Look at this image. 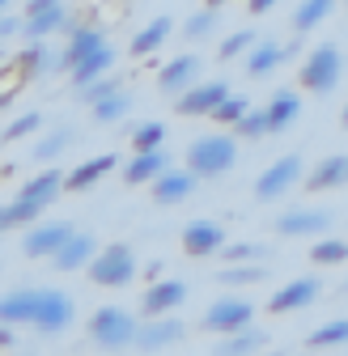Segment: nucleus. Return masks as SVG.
Wrapping results in <instances>:
<instances>
[{
  "label": "nucleus",
  "mask_w": 348,
  "mask_h": 356,
  "mask_svg": "<svg viewBox=\"0 0 348 356\" xmlns=\"http://www.w3.org/2000/svg\"><path fill=\"white\" fill-rule=\"evenodd\" d=\"M77 301L60 289H13L0 297V323L34 327L38 335H64L72 327Z\"/></svg>",
  "instance_id": "obj_1"
},
{
  "label": "nucleus",
  "mask_w": 348,
  "mask_h": 356,
  "mask_svg": "<svg viewBox=\"0 0 348 356\" xmlns=\"http://www.w3.org/2000/svg\"><path fill=\"white\" fill-rule=\"evenodd\" d=\"M238 161V140L226 136V131H216V136H200L187 145V170L196 178H221L230 174Z\"/></svg>",
  "instance_id": "obj_2"
},
{
  "label": "nucleus",
  "mask_w": 348,
  "mask_h": 356,
  "mask_svg": "<svg viewBox=\"0 0 348 356\" xmlns=\"http://www.w3.org/2000/svg\"><path fill=\"white\" fill-rule=\"evenodd\" d=\"M340 76H344V56H340V47H335V42H319V47H315L306 60H301L297 85L306 89V94L327 98L331 89L340 85Z\"/></svg>",
  "instance_id": "obj_3"
},
{
  "label": "nucleus",
  "mask_w": 348,
  "mask_h": 356,
  "mask_svg": "<svg viewBox=\"0 0 348 356\" xmlns=\"http://www.w3.org/2000/svg\"><path fill=\"white\" fill-rule=\"evenodd\" d=\"M90 284H102V289H123L136 280V254L127 242H111V246H98V254L90 259Z\"/></svg>",
  "instance_id": "obj_4"
},
{
  "label": "nucleus",
  "mask_w": 348,
  "mask_h": 356,
  "mask_svg": "<svg viewBox=\"0 0 348 356\" xmlns=\"http://www.w3.org/2000/svg\"><path fill=\"white\" fill-rule=\"evenodd\" d=\"M90 339L98 348H127L136 343V318L119 305H102L90 314Z\"/></svg>",
  "instance_id": "obj_5"
},
{
  "label": "nucleus",
  "mask_w": 348,
  "mask_h": 356,
  "mask_svg": "<svg viewBox=\"0 0 348 356\" xmlns=\"http://www.w3.org/2000/svg\"><path fill=\"white\" fill-rule=\"evenodd\" d=\"M297 183H301V157H297V153H289V157L272 161L264 174L255 178V200L276 204V200H280V195H289Z\"/></svg>",
  "instance_id": "obj_6"
},
{
  "label": "nucleus",
  "mask_w": 348,
  "mask_h": 356,
  "mask_svg": "<svg viewBox=\"0 0 348 356\" xmlns=\"http://www.w3.org/2000/svg\"><path fill=\"white\" fill-rule=\"evenodd\" d=\"M251 318H255V305H251V301H242V297H216V301L204 309L200 327L212 331V335H230V331L251 327Z\"/></svg>",
  "instance_id": "obj_7"
},
{
  "label": "nucleus",
  "mask_w": 348,
  "mask_h": 356,
  "mask_svg": "<svg viewBox=\"0 0 348 356\" xmlns=\"http://www.w3.org/2000/svg\"><path fill=\"white\" fill-rule=\"evenodd\" d=\"M72 238V225L68 220H34V225H26V238H22V254L26 259H52L64 242Z\"/></svg>",
  "instance_id": "obj_8"
},
{
  "label": "nucleus",
  "mask_w": 348,
  "mask_h": 356,
  "mask_svg": "<svg viewBox=\"0 0 348 356\" xmlns=\"http://www.w3.org/2000/svg\"><path fill=\"white\" fill-rule=\"evenodd\" d=\"M226 94H230L226 81H196L191 89H183V94L174 98V111L187 115V119H200V115H212L216 106H221Z\"/></svg>",
  "instance_id": "obj_9"
},
{
  "label": "nucleus",
  "mask_w": 348,
  "mask_h": 356,
  "mask_svg": "<svg viewBox=\"0 0 348 356\" xmlns=\"http://www.w3.org/2000/svg\"><path fill=\"white\" fill-rule=\"evenodd\" d=\"M319 293H323V280H319V276H297V280H289V284H280V289L272 293L268 309H272V314H293V309L315 305Z\"/></svg>",
  "instance_id": "obj_10"
},
{
  "label": "nucleus",
  "mask_w": 348,
  "mask_h": 356,
  "mask_svg": "<svg viewBox=\"0 0 348 356\" xmlns=\"http://www.w3.org/2000/svg\"><path fill=\"white\" fill-rule=\"evenodd\" d=\"M327 229H331V212H323V208H293V212L276 216L280 238H319Z\"/></svg>",
  "instance_id": "obj_11"
},
{
  "label": "nucleus",
  "mask_w": 348,
  "mask_h": 356,
  "mask_svg": "<svg viewBox=\"0 0 348 356\" xmlns=\"http://www.w3.org/2000/svg\"><path fill=\"white\" fill-rule=\"evenodd\" d=\"M183 335H187V327H183V318H174V314H157V318L136 323V348H145V352L170 348V343H179Z\"/></svg>",
  "instance_id": "obj_12"
},
{
  "label": "nucleus",
  "mask_w": 348,
  "mask_h": 356,
  "mask_svg": "<svg viewBox=\"0 0 348 356\" xmlns=\"http://www.w3.org/2000/svg\"><path fill=\"white\" fill-rule=\"evenodd\" d=\"M226 246V229H221V220H191V225L183 229V250L191 259H212V254H221Z\"/></svg>",
  "instance_id": "obj_13"
},
{
  "label": "nucleus",
  "mask_w": 348,
  "mask_h": 356,
  "mask_svg": "<svg viewBox=\"0 0 348 356\" xmlns=\"http://www.w3.org/2000/svg\"><path fill=\"white\" fill-rule=\"evenodd\" d=\"M187 301V280H153L141 297V314L157 318V314H174Z\"/></svg>",
  "instance_id": "obj_14"
},
{
  "label": "nucleus",
  "mask_w": 348,
  "mask_h": 356,
  "mask_svg": "<svg viewBox=\"0 0 348 356\" xmlns=\"http://www.w3.org/2000/svg\"><path fill=\"white\" fill-rule=\"evenodd\" d=\"M196 183H200V178L183 165V170H174V165H166L157 178H153V183H149V191H153V200L157 204H183L191 191H196Z\"/></svg>",
  "instance_id": "obj_15"
},
{
  "label": "nucleus",
  "mask_w": 348,
  "mask_h": 356,
  "mask_svg": "<svg viewBox=\"0 0 348 356\" xmlns=\"http://www.w3.org/2000/svg\"><path fill=\"white\" fill-rule=\"evenodd\" d=\"M68 22H72V13L64 9V0H56V5H47V9H26V17H22V38L60 34Z\"/></svg>",
  "instance_id": "obj_16"
},
{
  "label": "nucleus",
  "mask_w": 348,
  "mask_h": 356,
  "mask_svg": "<svg viewBox=\"0 0 348 356\" xmlns=\"http://www.w3.org/2000/svg\"><path fill=\"white\" fill-rule=\"evenodd\" d=\"M196 76H200V60H196V56H174V60L157 72V89H161L166 98H179L183 89L196 85Z\"/></svg>",
  "instance_id": "obj_17"
},
{
  "label": "nucleus",
  "mask_w": 348,
  "mask_h": 356,
  "mask_svg": "<svg viewBox=\"0 0 348 356\" xmlns=\"http://www.w3.org/2000/svg\"><path fill=\"white\" fill-rule=\"evenodd\" d=\"M94 254H98V242H94L90 234L72 229V238L52 254V267H56V272H81V267H90Z\"/></svg>",
  "instance_id": "obj_18"
},
{
  "label": "nucleus",
  "mask_w": 348,
  "mask_h": 356,
  "mask_svg": "<svg viewBox=\"0 0 348 356\" xmlns=\"http://www.w3.org/2000/svg\"><path fill=\"white\" fill-rule=\"evenodd\" d=\"M13 68L30 81V76H47V72H56V68H64V64H60V56H52V47H47L42 38H26V47L17 51Z\"/></svg>",
  "instance_id": "obj_19"
},
{
  "label": "nucleus",
  "mask_w": 348,
  "mask_h": 356,
  "mask_svg": "<svg viewBox=\"0 0 348 356\" xmlns=\"http://www.w3.org/2000/svg\"><path fill=\"white\" fill-rule=\"evenodd\" d=\"M264 115H268V136H280V131H289L297 123L301 98L293 94V89H276V94L268 98V106H264Z\"/></svg>",
  "instance_id": "obj_20"
},
{
  "label": "nucleus",
  "mask_w": 348,
  "mask_h": 356,
  "mask_svg": "<svg viewBox=\"0 0 348 356\" xmlns=\"http://www.w3.org/2000/svg\"><path fill=\"white\" fill-rule=\"evenodd\" d=\"M301 183H306V191H315V195L344 187V183H348V157H344V153H331V157H323V161L310 170V178H301Z\"/></svg>",
  "instance_id": "obj_21"
},
{
  "label": "nucleus",
  "mask_w": 348,
  "mask_h": 356,
  "mask_svg": "<svg viewBox=\"0 0 348 356\" xmlns=\"http://www.w3.org/2000/svg\"><path fill=\"white\" fill-rule=\"evenodd\" d=\"M64 34H68V47H64V56H60V64H64V68H72L77 60H85L90 51H98L102 42H106L98 26H77V22H68V26H64Z\"/></svg>",
  "instance_id": "obj_22"
},
{
  "label": "nucleus",
  "mask_w": 348,
  "mask_h": 356,
  "mask_svg": "<svg viewBox=\"0 0 348 356\" xmlns=\"http://www.w3.org/2000/svg\"><path fill=\"white\" fill-rule=\"evenodd\" d=\"M115 165H119L115 153H98V157H90V161H81L72 174H64V191H90L98 178H106Z\"/></svg>",
  "instance_id": "obj_23"
},
{
  "label": "nucleus",
  "mask_w": 348,
  "mask_h": 356,
  "mask_svg": "<svg viewBox=\"0 0 348 356\" xmlns=\"http://www.w3.org/2000/svg\"><path fill=\"white\" fill-rule=\"evenodd\" d=\"M170 165V157L161 153V149H149V153H136L132 161L123 165V183L127 187H141V183H153V178L161 174Z\"/></svg>",
  "instance_id": "obj_24"
},
{
  "label": "nucleus",
  "mask_w": 348,
  "mask_h": 356,
  "mask_svg": "<svg viewBox=\"0 0 348 356\" xmlns=\"http://www.w3.org/2000/svg\"><path fill=\"white\" fill-rule=\"evenodd\" d=\"M42 212H47V204H38V200H26V195H17L13 204H5V208H0V234L34 225V220H38Z\"/></svg>",
  "instance_id": "obj_25"
},
{
  "label": "nucleus",
  "mask_w": 348,
  "mask_h": 356,
  "mask_svg": "<svg viewBox=\"0 0 348 356\" xmlns=\"http://www.w3.org/2000/svg\"><path fill=\"white\" fill-rule=\"evenodd\" d=\"M285 60H280V47H276V38H255V47L246 51V76H268L276 72Z\"/></svg>",
  "instance_id": "obj_26"
},
{
  "label": "nucleus",
  "mask_w": 348,
  "mask_h": 356,
  "mask_svg": "<svg viewBox=\"0 0 348 356\" xmlns=\"http://www.w3.org/2000/svg\"><path fill=\"white\" fill-rule=\"evenodd\" d=\"M111 64H115V51L106 47V42H102V47L98 51H90V56H85V60H77L68 72H72V85L81 89V85H90V81H98L102 72H111Z\"/></svg>",
  "instance_id": "obj_27"
},
{
  "label": "nucleus",
  "mask_w": 348,
  "mask_h": 356,
  "mask_svg": "<svg viewBox=\"0 0 348 356\" xmlns=\"http://www.w3.org/2000/svg\"><path fill=\"white\" fill-rule=\"evenodd\" d=\"M22 195H26V200H38V204H47V208H52V204L64 195V174H60V170H42L38 178H30V183L22 187Z\"/></svg>",
  "instance_id": "obj_28"
},
{
  "label": "nucleus",
  "mask_w": 348,
  "mask_h": 356,
  "mask_svg": "<svg viewBox=\"0 0 348 356\" xmlns=\"http://www.w3.org/2000/svg\"><path fill=\"white\" fill-rule=\"evenodd\" d=\"M170 26H174L170 17H153V22H149V26H145V30H141V34L132 38V47H127V51H132L136 60H145V56H153V51L161 47V42L170 38Z\"/></svg>",
  "instance_id": "obj_29"
},
{
  "label": "nucleus",
  "mask_w": 348,
  "mask_h": 356,
  "mask_svg": "<svg viewBox=\"0 0 348 356\" xmlns=\"http://www.w3.org/2000/svg\"><path fill=\"white\" fill-rule=\"evenodd\" d=\"M72 145V127H56V131H47L42 140H34V149H30V157L38 161V165H52L56 157H64V149Z\"/></svg>",
  "instance_id": "obj_30"
},
{
  "label": "nucleus",
  "mask_w": 348,
  "mask_h": 356,
  "mask_svg": "<svg viewBox=\"0 0 348 356\" xmlns=\"http://www.w3.org/2000/svg\"><path fill=\"white\" fill-rule=\"evenodd\" d=\"M132 111V94H127V85L123 89H115V94H106L102 102H94L90 106V115H94V123H123V115Z\"/></svg>",
  "instance_id": "obj_31"
},
{
  "label": "nucleus",
  "mask_w": 348,
  "mask_h": 356,
  "mask_svg": "<svg viewBox=\"0 0 348 356\" xmlns=\"http://www.w3.org/2000/svg\"><path fill=\"white\" fill-rule=\"evenodd\" d=\"M331 9H335V0H301V5L293 9V30H297V34H310L315 26L327 22Z\"/></svg>",
  "instance_id": "obj_32"
},
{
  "label": "nucleus",
  "mask_w": 348,
  "mask_h": 356,
  "mask_svg": "<svg viewBox=\"0 0 348 356\" xmlns=\"http://www.w3.org/2000/svg\"><path fill=\"white\" fill-rule=\"evenodd\" d=\"M268 272H264V263H226L221 272H216V284H230V289H238V284H259Z\"/></svg>",
  "instance_id": "obj_33"
},
{
  "label": "nucleus",
  "mask_w": 348,
  "mask_h": 356,
  "mask_svg": "<svg viewBox=\"0 0 348 356\" xmlns=\"http://www.w3.org/2000/svg\"><path fill=\"white\" fill-rule=\"evenodd\" d=\"M216 26H221V9H196L187 22H183V34L191 38V42H204V38H212L216 34Z\"/></svg>",
  "instance_id": "obj_34"
},
{
  "label": "nucleus",
  "mask_w": 348,
  "mask_h": 356,
  "mask_svg": "<svg viewBox=\"0 0 348 356\" xmlns=\"http://www.w3.org/2000/svg\"><path fill=\"white\" fill-rule=\"evenodd\" d=\"M264 331H255V327H242V331H230L226 335V343L216 348L221 356H246V352H255V348H264Z\"/></svg>",
  "instance_id": "obj_35"
},
{
  "label": "nucleus",
  "mask_w": 348,
  "mask_h": 356,
  "mask_svg": "<svg viewBox=\"0 0 348 356\" xmlns=\"http://www.w3.org/2000/svg\"><path fill=\"white\" fill-rule=\"evenodd\" d=\"M344 259H348V242L344 238H323L319 234V242L310 246V263H319V267H335Z\"/></svg>",
  "instance_id": "obj_36"
},
{
  "label": "nucleus",
  "mask_w": 348,
  "mask_h": 356,
  "mask_svg": "<svg viewBox=\"0 0 348 356\" xmlns=\"http://www.w3.org/2000/svg\"><path fill=\"white\" fill-rule=\"evenodd\" d=\"M115 89H123V76H106V72H102L98 81L81 85V89H77V98H81L85 106H94V102H102L106 94H115Z\"/></svg>",
  "instance_id": "obj_37"
},
{
  "label": "nucleus",
  "mask_w": 348,
  "mask_h": 356,
  "mask_svg": "<svg viewBox=\"0 0 348 356\" xmlns=\"http://www.w3.org/2000/svg\"><path fill=\"white\" fill-rule=\"evenodd\" d=\"M161 140H166V123H157V119H149V123L132 127V149H136V153L161 149Z\"/></svg>",
  "instance_id": "obj_38"
},
{
  "label": "nucleus",
  "mask_w": 348,
  "mask_h": 356,
  "mask_svg": "<svg viewBox=\"0 0 348 356\" xmlns=\"http://www.w3.org/2000/svg\"><path fill=\"white\" fill-rule=\"evenodd\" d=\"M221 259H226V263H264V259H268V246H264V242H238V246H221Z\"/></svg>",
  "instance_id": "obj_39"
},
{
  "label": "nucleus",
  "mask_w": 348,
  "mask_h": 356,
  "mask_svg": "<svg viewBox=\"0 0 348 356\" xmlns=\"http://www.w3.org/2000/svg\"><path fill=\"white\" fill-rule=\"evenodd\" d=\"M340 343H348V318H335L310 335V348H340Z\"/></svg>",
  "instance_id": "obj_40"
},
{
  "label": "nucleus",
  "mask_w": 348,
  "mask_h": 356,
  "mask_svg": "<svg viewBox=\"0 0 348 356\" xmlns=\"http://www.w3.org/2000/svg\"><path fill=\"white\" fill-rule=\"evenodd\" d=\"M255 30H234L226 42H221V47H216V56H221V60H238V56H246L251 47H255Z\"/></svg>",
  "instance_id": "obj_41"
},
{
  "label": "nucleus",
  "mask_w": 348,
  "mask_h": 356,
  "mask_svg": "<svg viewBox=\"0 0 348 356\" xmlns=\"http://www.w3.org/2000/svg\"><path fill=\"white\" fill-rule=\"evenodd\" d=\"M246 111H251V102H246V98H238V94H226V98H221V106L212 111V119L221 123V127H234V123H238Z\"/></svg>",
  "instance_id": "obj_42"
},
{
  "label": "nucleus",
  "mask_w": 348,
  "mask_h": 356,
  "mask_svg": "<svg viewBox=\"0 0 348 356\" xmlns=\"http://www.w3.org/2000/svg\"><path fill=\"white\" fill-rule=\"evenodd\" d=\"M234 136H242V140H259V136H268V115H264V111H246V115L234 123Z\"/></svg>",
  "instance_id": "obj_43"
},
{
  "label": "nucleus",
  "mask_w": 348,
  "mask_h": 356,
  "mask_svg": "<svg viewBox=\"0 0 348 356\" xmlns=\"http://www.w3.org/2000/svg\"><path fill=\"white\" fill-rule=\"evenodd\" d=\"M42 127V115L38 111H30V115H17L9 127H5V145H13V140H26V136H34V131Z\"/></svg>",
  "instance_id": "obj_44"
},
{
  "label": "nucleus",
  "mask_w": 348,
  "mask_h": 356,
  "mask_svg": "<svg viewBox=\"0 0 348 356\" xmlns=\"http://www.w3.org/2000/svg\"><path fill=\"white\" fill-rule=\"evenodd\" d=\"M13 34H22V17L0 13V38H13Z\"/></svg>",
  "instance_id": "obj_45"
},
{
  "label": "nucleus",
  "mask_w": 348,
  "mask_h": 356,
  "mask_svg": "<svg viewBox=\"0 0 348 356\" xmlns=\"http://www.w3.org/2000/svg\"><path fill=\"white\" fill-rule=\"evenodd\" d=\"M246 5H251V13H272L280 0H246Z\"/></svg>",
  "instance_id": "obj_46"
},
{
  "label": "nucleus",
  "mask_w": 348,
  "mask_h": 356,
  "mask_svg": "<svg viewBox=\"0 0 348 356\" xmlns=\"http://www.w3.org/2000/svg\"><path fill=\"white\" fill-rule=\"evenodd\" d=\"M301 56V42H285V47H280V60H297Z\"/></svg>",
  "instance_id": "obj_47"
},
{
  "label": "nucleus",
  "mask_w": 348,
  "mask_h": 356,
  "mask_svg": "<svg viewBox=\"0 0 348 356\" xmlns=\"http://www.w3.org/2000/svg\"><path fill=\"white\" fill-rule=\"evenodd\" d=\"M0 348H13V327L0 323Z\"/></svg>",
  "instance_id": "obj_48"
},
{
  "label": "nucleus",
  "mask_w": 348,
  "mask_h": 356,
  "mask_svg": "<svg viewBox=\"0 0 348 356\" xmlns=\"http://www.w3.org/2000/svg\"><path fill=\"white\" fill-rule=\"evenodd\" d=\"M47 5H56V0H26V9H47Z\"/></svg>",
  "instance_id": "obj_49"
},
{
  "label": "nucleus",
  "mask_w": 348,
  "mask_h": 356,
  "mask_svg": "<svg viewBox=\"0 0 348 356\" xmlns=\"http://www.w3.org/2000/svg\"><path fill=\"white\" fill-rule=\"evenodd\" d=\"M204 5H208V9H226V5H230V0H204Z\"/></svg>",
  "instance_id": "obj_50"
},
{
  "label": "nucleus",
  "mask_w": 348,
  "mask_h": 356,
  "mask_svg": "<svg viewBox=\"0 0 348 356\" xmlns=\"http://www.w3.org/2000/svg\"><path fill=\"white\" fill-rule=\"evenodd\" d=\"M9 5H13V0H0V13H5V9H9Z\"/></svg>",
  "instance_id": "obj_51"
},
{
  "label": "nucleus",
  "mask_w": 348,
  "mask_h": 356,
  "mask_svg": "<svg viewBox=\"0 0 348 356\" xmlns=\"http://www.w3.org/2000/svg\"><path fill=\"white\" fill-rule=\"evenodd\" d=\"M340 123H344V127H348V106H344V115H340Z\"/></svg>",
  "instance_id": "obj_52"
},
{
  "label": "nucleus",
  "mask_w": 348,
  "mask_h": 356,
  "mask_svg": "<svg viewBox=\"0 0 348 356\" xmlns=\"http://www.w3.org/2000/svg\"><path fill=\"white\" fill-rule=\"evenodd\" d=\"M340 293H348V280H344V289H340Z\"/></svg>",
  "instance_id": "obj_53"
},
{
  "label": "nucleus",
  "mask_w": 348,
  "mask_h": 356,
  "mask_svg": "<svg viewBox=\"0 0 348 356\" xmlns=\"http://www.w3.org/2000/svg\"><path fill=\"white\" fill-rule=\"evenodd\" d=\"M0 60H5V47H0Z\"/></svg>",
  "instance_id": "obj_54"
},
{
  "label": "nucleus",
  "mask_w": 348,
  "mask_h": 356,
  "mask_svg": "<svg viewBox=\"0 0 348 356\" xmlns=\"http://www.w3.org/2000/svg\"><path fill=\"white\" fill-rule=\"evenodd\" d=\"M344 5H348V0H344Z\"/></svg>",
  "instance_id": "obj_55"
}]
</instances>
